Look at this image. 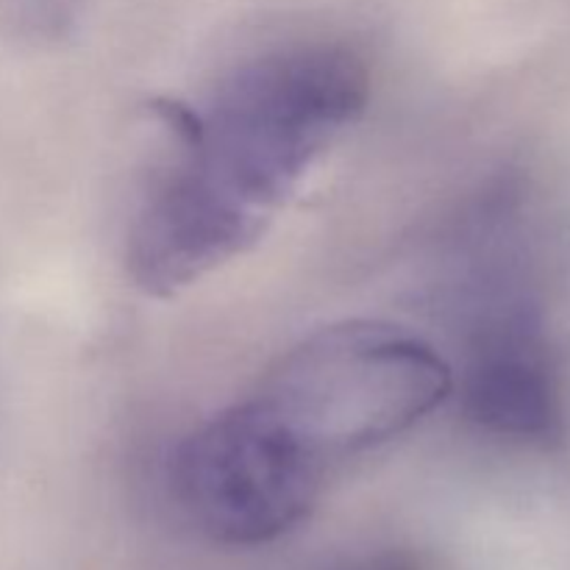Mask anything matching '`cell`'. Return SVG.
<instances>
[{
  "instance_id": "1",
  "label": "cell",
  "mask_w": 570,
  "mask_h": 570,
  "mask_svg": "<svg viewBox=\"0 0 570 570\" xmlns=\"http://www.w3.org/2000/svg\"><path fill=\"white\" fill-rule=\"evenodd\" d=\"M367 98L365 59L312 39L239 61L200 104H154L167 150L128 220L134 287L170 298L254 248Z\"/></svg>"
},
{
  "instance_id": "2",
  "label": "cell",
  "mask_w": 570,
  "mask_h": 570,
  "mask_svg": "<svg viewBox=\"0 0 570 570\" xmlns=\"http://www.w3.org/2000/svg\"><path fill=\"white\" fill-rule=\"evenodd\" d=\"M454 395V367L401 326L345 321L295 343L248 395L323 476L393 443Z\"/></svg>"
},
{
  "instance_id": "3",
  "label": "cell",
  "mask_w": 570,
  "mask_h": 570,
  "mask_svg": "<svg viewBox=\"0 0 570 570\" xmlns=\"http://www.w3.org/2000/svg\"><path fill=\"white\" fill-rule=\"evenodd\" d=\"M326 482L284 445L250 399L200 423L170 460L178 510L204 538L234 549L276 543L295 532Z\"/></svg>"
},
{
  "instance_id": "4",
  "label": "cell",
  "mask_w": 570,
  "mask_h": 570,
  "mask_svg": "<svg viewBox=\"0 0 570 570\" xmlns=\"http://www.w3.org/2000/svg\"><path fill=\"white\" fill-rule=\"evenodd\" d=\"M454 395L490 438L543 449L566 440L560 371L543 328L523 306L484 309L471 323Z\"/></svg>"
},
{
  "instance_id": "5",
  "label": "cell",
  "mask_w": 570,
  "mask_h": 570,
  "mask_svg": "<svg viewBox=\"0 0 570 570\" xmlns=\"http://www.w3.org/2000/svg\"><path fill=\"white\" fill-rule=\"evenodd\" d=\"M89 0H0V28L31 48H56L81 26Z\"/></svg>"
}]
</instances>
